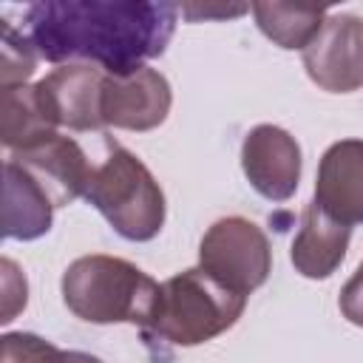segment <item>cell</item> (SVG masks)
Returning <instances> with one entry per match:
<instances>
[{
	"instance_id": "cell-1",
	"label": "cell",
	"mask_w": 363,
	"mask_h": 363,
	"mask_svg": "<svg viewBox=\"0 0 363 363\" xmlns=\"http://www.w3.org/2000/svg\"><path fill=\"white\" fill-rule=\"evenodd\" d=\"M179 11L156 0H43L26 9L23 28L48 62H88L122 77L164 54Z\"/></svg>"
},
{
	"instance_id": "cell-2",
	"label": "cell",
	"mask_w": 363,
	"mask_h": 363,
	"mask_svg": "<svg viewBox=\"0 0 363 363\" xmlns=\"http://www.w3.org/2000/svg\"><path fill=\"white\" fill-rule=\"evenodd\" d=\"M244 306V295L221 286L201 267H193L162 281L153 315L142 326V340L159 360L164 349H190L224 335L235 326Z\"/></svg>"
},
{
	"instance_id": "cell-3",
	"label": "cell",
	"mask_w": 363,
	"mask_h": 363,
	"mask_svg": "<svg viewBox=\"0 0 363 363\" xmlns=\"http://www.w3.org/2000/svg\"><path fill=\"white\" fill-rule=\"evenodd\" d=\"M62 303L88 323L145 326L153 315L162 284L136 264L116 255H82L71 261L60 281Z\"/></svg>"
},
{
	"instance_id": "cell-4",
	"label": "cell",
	"mask_w": 363,
	"mask_h": 363,
	"mask_svg": "<svg viewBox=\"0 0 363 363\" xmlns=\"http://www.w3.org/2000/svg\"><path fill=\"white\" fill-rule=\"evenodd\" d=\"M125 241H150L162 233L167 204L147 164L128 147L113 145L94 167L82 196Z\"/></svg>"
},
{
	"instance_id": "cell-5",
	"label": "cell",
	"mask_w": 363,
	"mask_h": 363,
	"mask_svg": "<svg viewBox=\"0 0 363 363\" xmlns=\"http://www.w3.org/2000/svg\"><path fill=\"white\" fill-rule=\"evenodd\" d=\"M199 267L235 295H250L272 272V247L267 233L244 218L227 216L207 227L199 241Z\"/></svg>"
},
{
	"instance_id": "cell-6",
	"label": "cell",
	"mask_w": 363,
	"mask_h": 363,
	"mask_svg": "<svg viewBox=\"0 0 363 363\" xmlns=\"http://www.w3.org/2000/svg\"><path fill=\"white\" fill-rule=\"evenodd\" d=\"M303 68L329 94L363 88V20L357 14H326L320 31L303 48Z\"/></svg>"
},
{
	"instance_id": "cell-7",
	"label": "cell",
	"mask_w": 363,
	"mask_h": 363,
	"mask_svg": "<svg viewBox=\"0 0 363 363\" xmlns=\"http://www.w3.org/2000/svg\"><path fill=\"white\" fill-rule=\"evenodd\" d=\"M241 170L267 201H286L301 182V145L278 125H255L241 142Z\"/></svg>"
},
{
	"instance_id": "cell-8",
	"label": "cell",
	"mask_w": 363,
	"mask_h": 363,
	"mask_svg": "<svg viewBox=\"0 0 363 363\" xmlns=\"http://www.w3.org/2000/svg\"><path fill=\"white\" fill-rule=\"evenodd\" d=\"M170 105H173V91L162 71L145 65L122 77L108 74L102 91V122L105 128L145 133L167 119Z\"/></svg>"
},
{
	"instance_id": "cell-9",
	"label": "cell",
	"mask_w": 363,
	"mask_h": 363,
	"mask_svg": "<svg viewBox=\"0 0 363 363\" xmlns=\"http://www.w3.org/2000/svg\"><path fill=\"white\" fill-rule=\"evenodd\" d=\"M108 74L88 62H68L48 71L40 82V99L60 128L68 130H99L102 122V91Z\"/></svg>"
},
{
	"instance_id": "cell-10",
	"label": "cell",
	"mask_w": 363,
	"mask_h": 363,
	"mask_svg": "<svg viewBox=\"0 0 363 363\" xmlns=\"http://www.w3.org/2000/svg\"><path fill=\"white\" fill-rule=\"evenodd\" d=\"M9 159H14L40 182L54 207H68L85 196L94 173V164L88 162V153L79 147V142L62 133H54L20 153H9Z\"/></svg>"
},
{
	"instance_id": "cell-11",
	"label": "cell",
	"mask_w": 363,
	"mask_h": 363,
	"mask_svg": "<svg viewBox=\"0 0 363 363\" xmlns=\"http://www.w3.org/2000/svg\"><path fill=\"white\" fill-rule=\"evenodd\" d=\"M312 201L346 227L363 224V139H340L323 150Z\"/></svg>"
},
{
	"instance_id": "cell-12",
	"label": "cell",
	"mask_w": 363,
	"mask_h": 363,
	"mask_svg": "<svg viewBox=\"0 0 363 363\" xmlns=\"http://www.w3.org/2000/svg\"><path fill=\"white\" fill-rule=\"evenodd\" d=\"M352 241V227L335 221L315 201H309L301 213V227L289 247V261L295 272L312 281L329 278L346 258Z\"/></svg>"
},
{
	"instance_id": "cell-13",
	"label": "cell",
	"mask_w": 363,
	"mask_h": 363,
	"mask_svg": "<svg viewBox=\"0 0 363 363\" xmlns=\"http://www.w3.org/2000/svg\"><path fill=\"white\" fill-rule=\"evenodd\" d=\"M54 204L40 182L14 159L3 164V235L14 241H34L51 230Z\"/></svg>"
},
{
	"instance_id": "cell-14",
	"label": "cell",
	"mask_w": 363,
	"mask_h": 363,
	"mask_svg": "<svg viewBox=\"0 0 363 363\" xmlns=\"http://www.w3.org/2000/svg\"><path fill=\"white\" fill-rule=\"evenodd\" d=\"M60 125L40 99L37 85H17L0 91V139L9 153H20L54 133Z\"/></svg>"
},
{
	"instance_id": "cell-15",
	"label": "cell",
	"mask_w": 363,
	"mask_h": 363,
	"mask_svg": "<svg viewBox=\"0 0 363 363\" xmlns=\"http://www.w3.org/2000/svg\"><path fill=\"white\" fill-rule=\"evenodd\" d=\"M255 23L267 40L284 51H303L326 20L320 6H286V3H252Z\"/></svg>"
},
{
	"instance_id": "cell-16",
	"label": "cell",
	"mask_w": 363,
	"mask_h": 363,
	"mask_svg": "<svg viewBox=\"0 0 363 363\" xmlns=\"http://www.w3.org/2000/svg\"><path fill=\"white\" fill-rule=\"evenodd\" d=\"M37 48L26 37V31H17L9 20L0 26V91L3 88H17L28 85L37 68Z\"/></svg>"
},
{
	"instance_id": "cell-17",
	"label": "cell",
	"mask_w": 363,
	"mask_h": 363,
	"mask_svg": "<svg viewBox=\"0 0 363 363\" xmlns=\"http://www.w3.org/2000/svg\"><path fill=\"white\" fill-rule=\"evenodd\" d=\"M60 346L34 332H6L0 337V363H54Z\"/></svg>"
},
{
	"instance_id": "cell-18",
	"label": "cell",
	"mask_w": 363,
	"mask_h": 363,
	"mask_svg": "<svg viewBox=\"0 0 363 363\" xmlns=\"http://www.w3.org/2000/svg\"><path fill=\"white\" fill-rule=\"evenodd\" d=\"M0 292H3L0 323H11L26 309V303H28V281H26L23 269L11 258L0 261Z\"/></svg>"
},
{
	"instance_id": "cell-19",
	"label": "cell",
	"mask_w": 363,
	"mask_h": 363,
	"mask_svg": "<svg viewBox=\"0 0 363 363\" xmlns=\"http://www.w3.org/2000/svg\"><path fill=\"white\" fill-rule=\"evenodd\" d=\"M337 306H340V315H343L349 323L363 326V261H360V267L354 269V275L343 284L340 298H337Z\"/></svg>"
},
{
	"instance_id": "cell-20",
	"label": "cell",
	"mask_w": 363,
	"mask_h": 363,
	"mask_svg": "<svg viewBox=\"0 0 363 363\" xmlns=\"http://www.w3.org/2000/svg\"><path fill=\"white\" fill-rule=\"evenodd\" d=\"M54 363H102L96 354H88V352H77V349H60L57 360Z\"/></svg>"
}]
</instances>
